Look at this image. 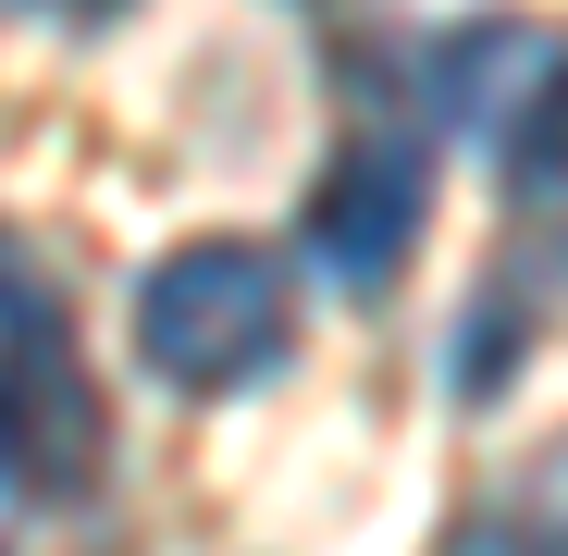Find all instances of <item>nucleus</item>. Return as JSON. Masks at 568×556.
<instances>
[{
    "instance_id": "nucleus-6",
    "label": "nucleus",
    "mask_w": 568,
    "mask_h": 556,
    "mask_svg": "<svg viewBox=\"0 0 568 556\" xmlns=\"http://www.w3.org/2000/svg\"><path fill=\"white\" fill-rule=\"evenodd\" d=\"M26 322H62V297H50V272L0 235V334H26Z\"/></svg>"
},
{
    "instance_id": "nucleus-1",
    "label": "nucleus",
    "mask_w": 568,
    "mask_h": 556,
    "mask_svg": "<svg viewBox=\"0 0 568 556\" xmlns=\"http://www.w3.org/2000/svg\"><path fill=\"white\" fill-rule=\"evenodd\" d=\"M136 358L161 371L173 396L260 384V371L284 358V272H272V247L199 235V247L149 260V285H136Z\"/></svg>"
},
{
    "instance_id": "nucleus-4",
    "label": "nucleus",
    "mask_w": 568,
    "mask_h": 556,
    "mask_svg": "<svg viewBox=\"0 0 568 556\" xmlns=\"http://www.w3.org/2000/svg\"><path fill=\"white\" fill-rule=\"evenodd\" d=\"M544 74H556V38H544V26H519V13H483V26H457V38L433 50V112H445L457 137L507 149Z\"/></svg>"
},
{
    "instance_id": "nucleus-2",
    "label": "nucleus",
    "mask_w": 568,
    "mask_h": 556,
    "mask_svg": "<svg viewBox=\"0 0 568 556\" xmlns=\"http://www.w3.org/2000/svg\"><path fill=\"white\" fill-rule=\"evenodd\" d=\"M112 457V408L100 384H87V358L62 322H26L0 334V483H13L26 507H74L87 483H100Z\"/></svg>"
},
{
    "instance_id": "nucleus-7",
    "label": "nucleus",
    "mask_w": 568,
    "mask_h": 556,
    "mask_svg": "<svg viewBox=\"0 0 568 556\" xmlns=\"http://www.w3.org/2000/svg\"><path fill=\"white\" fill-rule=\"evenodd\" d=\"M0 13H50V0H0Z\"/></svg>"
},
{
    "instance_id": "nucleus-3",
    "label": "nucleus",
    "mask_w": 568,
    "mask_h": 556,
    "mask_svg": "<svg viewBox=\"0 0 568 556\" xmlns=\"http://www.w3.org/2000/svg\"><path fill=\"white\" fill-rule=\"evenodd\" d=\"M420 211H433V161H420V137H346L334 173H322V199H310V223H297V247H310L322 285L371 297V285H396V272H408Z\"/></svg>"
},
{
    "instance_id": "nucleus-5",
    "label": "nucleus",
    "mask_w": 568,
    "mask_h": 556,
    "mask_svg": "<svg viewBox=\"0 0 568 556\" xmlns=\"http://www.w3.org/2000/svg\"><path fill=\"white\" fill-rule=\"evenodd\" d=\"M507 173H519V185H568V50H556V74L531 87V112H519V137H507Z\"/></svg>"
}]
</instances>
